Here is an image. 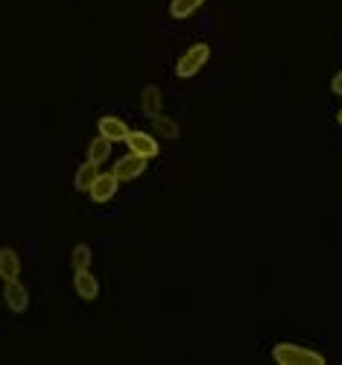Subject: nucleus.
Instances as JSON below:
<instances>
[{
  "label": "nucleus",
  "instance_id": "obj_1",
  "mask_svg": "<svg viewBox=\"0 0 342 365\" xmlns=\"http://www.w3.org/2000/svg\"><path fill=\"white\" fill-rule=\"evenodd\" d=\"M272 359L278 365H325V357L311 351V348H301V345H275L272 348Z\"/></svg>",
  "mask_w": 342,
  "mask_h": 365
},
{
  "label": "nucleus",
  "instance_id": "obj_2",
  "mask_svg": "<svg viewBox=\"0 0 342 365\" xmlns=\"http://www.w3.org/2000/svg\"><path fill=\"white\" fill-rule=\"evenodd\" d=\"M208 56H211V47L208 44H193L187 53L178 59V64H176V73L182 76V79H187V76H193V73H199L202 71V64L208 62Z\"/></svg>",
  "mask_w": 342,
  "mask_h": 365
},
{
  "label": "nucleus",
  "instance_id": "obj_3",
  "mask_svg": "<svg viewBox=\"0 0 342 365\" xmlns=\"http://www.w3.org/2000/svg\"><path fill=\"white\" fill-rule=\"evenodd\" d=\"M117 185H120V178L114 176V170L111 173H100L88 193H91L94 202H108V199H114V193H117Z\"/></svg>",
  "mask_w": 342,
  "mask_h": 365
},
{
  "label": "nucleus",
  "instance_id": "obj_4",
  "mask_svg": "<svg viewBox=\"0 0 342 365\" xmlns=\"http://www.w3.org/2000/svg\"><path fill=\"white\" fill-rule=\"evenodd\" d=\"M146 161H150V158H143V155H138V152H129V155H123L117 164H114V176H117L120 181L138 178V176L146 170Z\"/></svg>",
  "mask_w": 342,
  "mask_h": 365
},
{
  "label": "nucleus",
  "instance_id": "obj_5",
  "mask_svg": "<svg viewBox=\"0 0 342 365\" xmlns=\"http://www.w3.org/2000/svg\"><path fill=\"white\" fill-rule=\"evenodd\" d=\"M129 149L143 158H155L158 155V141L152 135H146V131H129V138H126Z\"/></svg>",
  "mask_w": 342,
  "mask_h": 365
},
{
  "label": "nucleus",
  "instance_id": "obj_6",
  "mask_svg": "<svg viewBox=\"0 0 342 365\" xmlns=\"http://www.w3.org/2000/svg\"><path fill=\"white\" fill-rule=\"evenodd\" d=\"M3 295H6V304L12 313H24L29 307V292L21 287V280H6Z\"/></svg>",
  "mask_w": 342,
  "mask_h": 365
},
{
  "label": "nucleus",
  "instance_id": "obj_7",
  "mask_svg": "<svg viewBox=\"0 0 342 365\" xmlns=\"http://www.w3.org/2000/svg\"><path fill=\"white\" fill-rule=\"evenodd\" d=\"M73 287L76 292L85 298V301H94L97 295H100V284H97V278L91 275V269H76L73 275Z\"/></svg>",
  "mask_w": 342,
  "mask_h": 365
},
{
  "label": "nucleus",
  "instance_id": "obj_8",
  "mask_svg": "<svg viewBox=\"0 0 342 365\" xmlns=\"http://www.w3.org/2000/svg\"><path fill=\"white\" fill-rule=\"evenodd\" d=\"M141 108H143L146 117H158L161 108H164V96H161V88L146 85V88L141 91Z\"/></svg>",
  "mask_w": 342,
  "mask_h": 365
},
{
  "label": "nucleus",
  "instance_id": "obj_9",
  "mask_svg": "<svg viewBox=\"0 0 342 365\" xmlns=\"http://www.w3.org/2000/svg\"><path fill=\"white\" fill-rule=\"evenodd\" d=\"M97 129H100V135H106V138L114 141V143H117V141H126L129 131H132L120 117H103L100 123H97Z\"/></svg>",
  "mask_w": 342,
  "mask_h": 365
},
{
  "label": "nucleus",
  "instance_id": "obj_10",
  "mask_svg": "<svg viewBox=\"0 0 342 365\" xmlns=\"http://www.w3.org/2000/svg\"><path fill=\"white\" fill-rule=\"evenodd\" d=\"M0 275L3 280H18L21 275V257L12 248H0Z\"/></svg>",
  "mask_w": 342,
  "mask_h": 365
},
{
  "label": "nucleus",
  "instance_id": "obj_11",
  "mask_svg": "<svg viewBox=\"0 0 342 365\" xmlns=\"http://www.w3.org/2000/svg\"><path fill=\"white\" fill-rule=\"evenodd\" d=\"M97 176H100V164H94V161H85L83 167L76 170V178H73L76 190H91V185L97 181Z\"/></svg>",
  "mask_w": 342,
  "mask_h": 365
},
{
  "label": "nucleus",
  "instance_id": "obj_12",
  "mask_svg": "<svg viewBox=\"0 0 342 365\" xmlns=\"http://www.w3.org/2000/svg\"><path fill=\"white\" fill-rule=\"evenodd\" d=\"M111 143H114V141H108L106 135L94 138V141L88 143V161H94V164H103V161L111 155Z\"/></svg>",
  "mask_w": 342,
  "mask_h": 365
},
{
  "label": "nucleus",
  "instance_id": "obj_13",
  "mask_svg": "<svg viewBox=\"0 0 342 365\" xmlns=\"http://www.w3.org/2000/svg\"><path fill=\"white\" fill-rule=\"evenodd\" d=\"M202 3H205V0H173L170 12H173V18H187V15L197 12Z\"/></svg>",
  "mask_w": 342,
  "mask_h": 365
},
{
  "label": "nucleus",
  "instance_id": "obj_14",
  "mask_svg": "<svg viewBox=\"0 0 342 365\" xmlns=\"http://www.w3.org/2000/svg\"><path fill=\"white\" fill-rule=\"evenodd\" d=\"M152 126H155V131H161L164 138H178V123L170 120V117H164V114L152 117Z\"/></svg>",
  "mask_w": 342,
  "mask_h": 365
},
{
  "label": "nucleus",
  "instance_id": "obj_15",
  "mask_svg": "<svg viewBox=\"0 0 342 365\" xmlns=\"http://www.w3.org/2000/svg\"><path fill=\"white\" fill-rule=\"evenodd\" d=\"M71 263H73V269H88L91 266V248L88 245H76L73 255H71Z\"/></svg>",
  "mask_w": 342,
  "mask_h": 365
},
{
  "label": "nucleus",
  "instance_id": "obj_16",
  "mask_svg": "<svg viewBox=\"0 0 342 365\" xmlns=\"http://www.w3.org/2000/svg\"><path fill=\"white\" fill-rule=\"evenodd\" d=\"M331 88H334V94H342V71L334 76V82H331Z\"/></svg>",
  "mask_w": 342,
  "mask_h": 365
},
{
  "label": "nucleus",
  "instance_id": "obj_17",
  "mask_svg": "<svg viewBox=\"0 0 342 365\" xmlns=\"http://www.w3.org/2000/svg\"><path fill=\"white\" fill-rule=\"evenodd\" d=\"M336 123H339V126H342V108H339V111H336Z\"/></svg>",
  "mask_w": 342,
  "mask_h": 365
}]
</instances>
